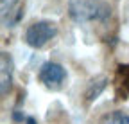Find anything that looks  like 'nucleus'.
Segmentation results:
<instances>
[{
	"instance_id": "nucleus-1",
	"label": "nucleus",
	"mask_w": 129,
	"mask_h": 124,
	"mask_svg": "<svg viewBox=\"0 0 129 124\" xmlns=\"http://www.w3.org/2000/svg\"><path fill=\"white\" fill-rule=\"evenodd\" d=\"M68 14L75 23L106 22L111 16V7L102 0H68Z\"/></svg>"
},
{
	"instance_id": "nucleus-2",
	"label": "nucleus",
	"mask_w": 129,
	"mask_h": 124,
	"mask_svg": "<svg viewBox=\"0 0 129 124\" xmlns=\"http://www.w3.org/2000/svg\"><path fill=\"white\" fill-rule=\"evenodd\" d=\"M57 34V25L50 20H40L27 27L25 31V43L30 49H41Z\"/></svg>"
},
{
	"instance_id": "nucleus-3",
	"label": "nucleus",
	"mask_w": 129,
	"mask_h": 124,
	"mask_svg": "<svg viewBox=\"0 0 129 124\" xmlns=\"http://www.w3.org/2000/svg\"><path fill=\"white\" fill-rule=\"evenodd\" d=\"M38 79L48 88V90H59L63 83L67 81V70L63 68V65L54 63V61H47L41 65L38 72Z\"/></svg>"
},
{
	"instance_id": "nucleus-4",
	"label": "nucleus",
	"mask_w": 129,
	"mask_h": 124,
	"mask_svg": "<svg viewBox=\"0 0 129 124\" xmlns=\"http://www.w3.org/2000/svg\"><path fill=\"white\" fill-rule=\"evenodd\" d=\"M0 14L4 27H14L23 18V7L20 0H0Z\"/></svg>"
},
{
	"instance_id": "nucleus-5",
	"label": "nucleus",
	"mask_w": 129,
	"mask_h": 124,
	"mask_svg": "<svg viewBox=\"0 0 129 124\" xmlns=\"http://www.w3.org/2000/svg\"><path fill=\"white\" fill-rule=\"evenodd\" d=\"M13 85V59L7 52L0 54V94L6 97Z\"/></svg>"
},
{
	"instance_id": "nucleus-6",
	"label": "nucleus",
	"mask_w": 129,
	"mask_h": 124,
	"mask_svg": "<svg viewBox=\"0 0 129 124\" xmlns=\"http://www.w3.org/2000/svg\"><path fill=\"white\" fill-rule=\"evenodd\" d=\"M106 86H108V77H106V76H97V77H93V79L88 83V88H86V92H84L86 101H88V103H93V101L104 92Z\"/></svg>"
},
{
	"instance_id": "nucleus-7",
	"label": "nucleus",
	"mask_w": 129,
	"mask_h": 124,
	"mask_svg": "<svg viewBox=\"0 0 129 124\" xmlns=\"http://www.w3.org/2000/svg\"><path fill=\"white\" fill-rule=\"evenodd\" d=\"M122 92V97L125 99L129 95V65H118L117 70V94Z\"/></svg>"
},
{
	"instance_id": "nucleus-8",
	"label": "nucleus",
	"mask_w": 129,
	"mask_h": 124,
	"mask_svg": "<svg viewBox=\"0 0 129 124\" xmlns=\"http://www.w3.org/2000/svg\"><path fill=\"white\" fill-rule=\"evenodd\" d=\"M101 124H129V115L120 112V110H117V112L106 113L101 119Z\"/></svg>"
},
{
	"instance_id": "nucleus-9",
	"label": "nucleus",
	"mask_w": 129,
	"mask_h": 124,
	"mask_svg": "<svg viewBox=\"0 0 129 124\" xmlns=\"http://www.w3.org/2000/svg\"><path fill=\"white\" fill-rule=\"evenodd\" d=\"M25 119H27V117H25L23 112H20V110H14V112H13V120H14V122H23Z\"/></svg>"
},
{
	"instance_id": "nucleus-10",
	"label": "nucleus",
	"mask_w": 129,
	"mask_h": 124,
	"mask_svg": "<svg viewBox=\"0 0 129 124\" xmlns=\"http://www.w3.org/2000/svg\"><path fill=\"white\" fill-rule=\"evenodd\" d=\"M25 124H38V122H36L34 117H27V119H25Z\"/></svg>"
}]
</instances>
